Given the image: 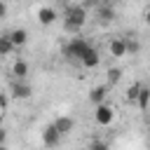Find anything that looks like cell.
<instances>
[{
	"mask_svg": "<svg viewBox=\"0 0 150 150\" xmlns=\"http://www.w3.org/2000/svg\"><path fill=\"white\" fill-rule=\"evenodd\" d=\"M87 21V7L84 5H68L66 7V21H63V28L68 33H77Z\"/></svg>",
	"mask_w": 150,
	"mask_h": 150,
	"instance_id": "6da1fadb",
	"label": "cell"
},
{
	"mask_svg": "<svg viewBox=\"0 0 150 150\" xmlns=\"http://www.w3.org/2000/svg\"><path fill=\"white\" fill-rule=\"evenodd\" d=\"M89 49H91V45H89L84 38H73V40L63 47V56H66L68 61H73V59H77V61H80Z\"/></svg>",
	"mask_w": 150,
	"mask_h": 150,
	"instance_id": "7a4b0ae2",
	"label": "cell"
},
{
	"mask_svg": "<svg viewBox=\"0 0 150 150\" xmlns=\"http://www.w3.org/2000/svg\"><path fill=\"white\" fill-rule=\"evenodd\" d=\"M112 120H115V110L105 101L98 103V105H94V122L98 127H108V124H112Z\"/></svg>",
	"mask_w": 150,
	"mask_h": 150,
	"instance_id": "3957f363",
	"label": "cell"
},
{
	"mask_svg": "<svg viewBox=\"0 0 150 150\" xmlns=\"http://www.w3.org/2000/svg\"><path fill=\"white\" fill-rule=\"evenodd\" d=\"M61 131L56 129V124L52 122V124H47L45 129H42V145L45 148H56L59 143H61Z\"/></svg>",
	"mask_w": 150,
	"mask_h": 150,
	"instance_id": "277c9868",
	"label": "cell"
},
{
	"mask_svg": "<svg viewBox=\"0 0 150 150\" xmlns=\"http://www.w3.org/2000/svg\"><path fill=\"white\" fill-rule=\"evenodd\" d=\"M12 96L16 98V101H26V98H30L33 96V87L28 84V82H23V80H14L12 82Z\"/></svg>",
	"mask_w": 150,
	"mask_h": 150,
	"instance_id": "5b68a950",
	"label": "cell"
},
{
	"mask_svg": "<svg viewBox=\"0 0 150 150\" xmlns=\"http://www.w3.org/2000/svg\"><path fill=\"white\" fill-rule=\"evenodd\" d=\"M108 49L115 59H122V56H127V40L124 38H112L108 42Z\"/></svg>",
	"mask_w": 150,
	"mask_h": 150,
	"instance_id": "8992f818",
	"label": "cell"
},
{
	"mask_svg": "<svg viewBox=\"0 0 150 150\" xmlns=\"http://www.w3.org/2000/svg\"><path fill=\"white\" fill-rule=\"evenodd\" d=\"M56 9L54 7H40L38 9V21H40V26H52L54 21H56Z\"/></svg>",
	"mask_w": 150,
	"mask_h": 150,
	"instance_id": "52a82bcc",
	"label": "cell"
},
{
	"mask_svg": "<svg viewBox=\"0 0 150 150\" xmlns=\"http://www.w3.org/2000/svg\"><path fill=\"white\" fill-rule=\"evenodd\" d=\"M108 89H110V84H108V82H105V84H98V87H91V91H89V101H91L94 105L103 103V101H105V96H108Z\"/></svg>",
	"mask_w": 150,
	"mask_h": 150,
	"instance_id": "ba28073f",
	"label": "cell"
},
{
	"mask_svg": "<svg viewBox=\"0 0 150 150\" xmlns=\"http://www.w3.org/2000/svg\"><path fill=\"white\" fill-rule=\"evenodd\" d=\"M96 16H98V21H101V23H110V21L115 19V7H112L110 2H103V5H98Z\"/></svg>",
	"mask_w": 150,
	"mask_h": 150,
	"instance_id": "9c48e42d",
	"label": "cell"
},
{
	"mask_svg": "<svg viewBox=\"0 0 150 150\" xmlns=\"http://www.w3.org/2000/svg\"><path fill=\"white\" fill-rule=\"evenodd\" d=\"M54 124H56V129H59L63 136H68V134L75 129V120H73V117H68V115H61V117H56V120H54Z\"/></svg>",
	"mask_w": 150,
	"mask_h": 150,
	"instance_id": "30bf717a",
	"label": "cell"
},
{
	"mask_svg": "<svg viewBox=\"0 0 150 150\" xmlns=\"http://www.w3.org/2000/svg\"><path fill=\"white\" fill-rule=\"evenodd\" d=\"M14 49H16V45H14V40L9 38V33H2V35H0V56H9Z\"/></svg>",
	"mask_w": 150,
	"mask_h": 150,
	"instance_id": "8fae6325",
	"label": "cell"
},
{
	"mask_svg": "<svg viewBox=\"0 0 150 150\" xmlns=\"http://www.w3.org/2000/svg\"><path fill=\"white\" fill-rule=\"evenodd\" d=\"M98 61H101V56H98V52H96L94 47H91V49L80 59V63H82L84 68H96V66H98Z\"/></svg>",
	"mask_w": 150,
	"mask_h": 150,
	"instance_id": "7c38bea8",
	"label": "cell"
},
{
	"mask_svg": "<svg viewBox=\"0 0 150 150\" xmlns=\"http://www.w3.org/2000/svg\"><path fill=\"white\" fill-rule=\"evenodd\" d=\"M9 38L14 40V45H16V49H19V47H23V45L28 42V30H26V28H14V30H9Z\"/></svg>",
	"mask_w": 150,
	"mask_h": 150,
	"instance_id": "4fadbf2b",
	"label": "cell"
},
{
	"mask_svg": "<svg viewBox=\"0 0 150 150\" xmlns=\"http://www.w3.org/2000/svg\"><path fill=\"white\" fill-rule=\"evenodd\" d=\"M136 105H138L143 112L150 108V87H141V94H138V101H136Z\"/></svg>",
	"mask_w": 150,
	"mask_h": 150,
	"instance_id": "5bb4252c",
	"label": "cell"
},
{
	"mask_svg": "<svg viewBox=\"0 0 150 150\" xmlns=\"http://www.w3.org/2000/svg\"><path fill=\"white\" fill-rule=\"evenodd\" d=\"M12 73H14V77H19V80H23L26 75H28V63L26 61H14V68H12Z\"/></svg>",
	"mask_w": 150,
	"mask_h": 150,
	"instance_id": "9a60e30c",
	"label": "cell"
},
{
	"mask_svg": "<svg viewBox=\"0 0 150 150\" xmlns=\"http://www.w3.org/2000/svg\"><path fill=\"white\" fill-rule=\"evenodd\" d=\"M105 80H108V84H110V87H115V84L122 80V68H108Z\"/></svg>",
	"mask_w": 150,
	"mask_h": 150,
	"instance_id": "2e32d148",
	"label": "cell"
},
{
	"mask_svg": "<svg viewBox=\"0 0 150 150\" xmlns=\"http://www.w3.org/2000/svg\"><path fill=\"white\" fill-rule=\"evenodd\" d=\"M138 94H141V84L136 82V84H131V87L127 89V101H129V103H136V101H138Z\"/></svg>",
	"mask_w": 150,
	"mask_h": 150,
	"instance_id": "e0dca14e",
	"label": "cell"
},
{
	"mask_svg": "<svg viewBox=\"0 0 150 150\" xmlns=\"http://www.w3.org/2000/svg\"><path fill=\"white\" fill-rule=\"evenodd\" d=\"M138 49H141V42H138L136 38L127 40V54H138Z\"/></svg>",
	"mask_w": 150,
	"mask_h": 150,
	"instance_id": "ac0fdd59",
	"label": "cell"
},
{
	"mask_svg": "<svg viewBox=\"0 0 150 150\" xmlns=\"http://www.w3.org/2000/svg\"><path fill=\"white\" fill-rule=\"evenodd\" d=\"M7 105H9V96H7V94H2V96H0V110H2L0 115H5V112H7Z\"/></svg>",
	"mask_w": 150,
	"mask_h": 150,
	"instance_id": "d6986e66",
	"label": "cell"
},
{
	"mask_svg": "<svg viewBox=\"0 0 150 150\" xmlns=\"http://www.w3.org/2000/svg\"><path fill=\"white\" fill-rule=\"evenodd\" d=\"M89 145H91V148H94V150H105V148H108V145H105V143H103V141H91V143H89Z\"/></svg>",
	"mask_w": 150,
	"mask_h": 150,
	"instance_id": "ffe728a7",
	"label": "cell"
},
{
	"mask_svg": "<svg viewBox=\"0 0 150 150\" xmlns=\"http://www.w3.org/2000/svg\"><path fill=\"white\" fill-rule=\"evenodd\" d=\"M5 141H7V131L0 129V145H2V148H5Z\"/></svg>",
	"mask_w": 150,
	"mask_h": 150,
	"instance_id": "44dd1931",
	"label": "cell"
},
{
	"mask_svg": "<svg viewBox=\"0 0 150 150\" xmlns=\"http://www.w3.org/2000/svg\"><path fill=\"white\" fill-rule=\"evenodd\" d=\"M5 16H7V5L2 2V5H0V19H5Z\"/></svg>",
	"mask_w": 150,
	"mask_h": 150,
	"instance_id": "7402d4cb",
	"label": "cell"
},
{
	"mask_svg": "<svg viewBox=\"0 0 150 150\" xmlns=\"http://www.w3.org/2000/svg\"><path fill=\"white\" fill-rule=\"evenodd\" d=\"M143 19H145V23H148V26H150V9H148V12H145V14H143Z\"/></svg>",
	"mask_w": 150,
	"mask_h": 150,
	"instance_id": "603a6c76",
	"label": "cell"
},
{
	"mask_svg": "<svg viewBox=\"0 0 150 150\" xmlns=\"http://www.w3.org/2000/svg\"><path fill=\"white\" fill-rule=\"evenodd\" d=\"M91 2H101V0H89V5H91Z\"/></svg>",
	"mask_w": 150,
	"mask_h": 150,
	"instance_id": "cb8c5ba5",
	"label": "cell"
},
{
	"mask_svg": "<svg viewBox=\"0 0 150 150\" xmlns=\"http://www.w3.org/2000/svg\"><path fill=\"white\" fill-rule=\"evenodd\" d=\"M148 131H150V129H148Z\"/></svg>",
	"mask_w": 150,
	"mask_h": 150,
	"instance_id": "d4e9b609",
	"label": "cell"
}]
</instances>
